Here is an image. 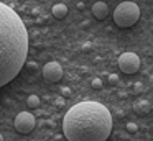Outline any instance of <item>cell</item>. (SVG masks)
Wrapping results in <instances>:
<instances>
[{
    "label": "cell",
    "mask_w": 153,
    "mask_h": 141,
    "mask_svg": "<svg viewBox=\"0 0 153 141\" xmlns=\"http://www.w3.org/2000/svg\"><path fill=\"white\" fill-rule=\"evenodd\" d=\"M28 31L13 8L0 2V87L13 80L25 66Z\"/></svg>",
    "instance_id": "cell-1"
},
{
    "label": "cell",
    "mask_w": 153,
    "mask_h": 141,
    "mask_svg": "<svg viewBox=\"0 0 153 141\" xmlns=\"http://www.w3.org/2000/svg\"><path fill=\"white\" fill-rule=\"evenodd\" d=\"M110 131L112 115L99 102H79L63 118V133L68 141H107Z\"/></svg>",
    "instance_id": "cell-2"
},
{
    "label": "cell",
    "mask_w": 153,
    "mask_h": 141,
    "mask_svg": "<svg viewBox=\"0 0 153 141\" xmlns=\"http://www.w3.org/2000/svg\"><path fill=\"white\" fill-rule=\"evenodd\" d=\"M140 18V8L135 2H122L114 12V21L120 28H130Z\"/></svg>",
    "instance_id": "cell-3"
},
{
    "label": "cell",
    "mask_w": 153,
    "mask_h": 141,
    "mask_svg": "<svg viewBox=\"0 0 153 141\" xmlns=\"http://www.w3.org/2000/svg\"><path fill=\"white\" fill-rule=\"evenodd\" d=\"M140 67V58L135 52H123L119 58V69L123 74H135Z\"/></svg>",
    "instance_id": "cell-4"
},
{
    "label": "cell",
    "mask_w": 153,
    "mask_h": 141,
    "mask_svg": "<svg viewBox=\"0 0 153 141\" xmlns=\"http://www.w3.org/2000/svg\"><path fill=\"white\" fill-rule=\"evenodd\" d=\"M35 117L30 113V111H20V113L17 115V118H15V128H17L18 133H30L31 130L35 128Z\"/></svg>",
    "instance_id": "cell-5"
},
{
    "label": "cell",
    "mask_w": 153,
    "mask_h": 141,
    "mask_svg": "<svg viewBox=\"0 0 153 141\" xmlns=\"http://www.w3.org/2000/svg\"><path fill=\"white\" fill-rule=\"evenodd\" d=\"M43 77H45V80H48V82L61 80V77H63V67H61V64L56 61L46 62L45 67H43Z\"/></svg>",
    "instance_id": "cell-6"
},
{
    "label": "cell",
    "mask_w": 153,
    "mask_h": 141,
    "mask_svg": "<svg viewBox=\"0 0 153 141\" xmlns=\"http://www.w3.org/2000/svg\"><path fill=\"white\" fill-rule=\"evenodd\" d=\"M92 13L97 20H104L109 15V7H107L105 2H96L92 5Z\"/></svg>",
    "instance_id": "cell-7"
},
{
    "label": "cell",
    "mask_w": 153,
    "mask_h": 141,
    "mask_svg": "<svg viewBox=\"0 0 153 141\" xmlns=\"http://www.w3.org/2000/svg\"><path fill=\"white\" fill-rule=\"evenodd\" d=\"M53 16L54 18H58V20H63L64 16L68 15V7L64 5V3H56V5L53 7Z\"/></svg>",
    "instance_id": "cell-8"
},
{
    "label": "cell",
    "mask_w": 153,
    "mask_h": 141,
    "mask_svg": "<svg viewBox=\"0 0 153 141\" xmlns=\"http://www.w3.org/2000/svg\"><path fill=\"white\" fill-rule=\"evenodd\" d=\"M27 105H28L30 108L40 107V97H38V95H30V97L27 98Z\"/></svg>",
    "instance_id": "cell-9"
},
{
    "label": "cell",
    "mask_w": 153,
    "mask_h": 141,
    "mask_svg": "<svg viewBox=\"0 0 153 141\" xmlns=\"http://www.w3.org/2000/svg\"><path fill=\"white\" fill-rule=\"evenodd\" d=\"M91 85H92L94 89H102V80H100L99 77H96V79H92V82H91Z\"/></svg>",
    "instance_id": "cell-10"
},
{
    "label": "cell",
    "mask_w": 153,
    "mask_h": 141,
    "mask_svg": "<svg viewBox=\"0 0 153 141\" xmlns=\"http://www.w3.org/2000/svg\"><path fill=\"white\" fill-rule=\"evenodd\" d=\"M127 130H128L130 133H135V131L138 130V126H137V123H133V121H130V123H127Z\"/></svg>",
    "instance_id": "cell-11"
},
{
    "label": "cell",
    "mask_w": 153,
    "mask_h": 141,
    "mask_svg": "<svg viewBox=\"0 0 153 141\" xmlns=\"http://www.w3.org/2000/svg\"><path fill=\"white\" fill-rule=\"evenodd\" d=\"M117 82H119V77H117L115 74H110L109 75V84H112V85H115Z\"/></svg>",
    "instance_id": "cell-12"
},
{
    "label": "cell",
    "mask_w": 153,
    "mask_h": 141,
    "mask_svg": "<svg viewBox=\"0 0 153 141\" xmlns=\"http://www.w3.org/2000/svg\"><path fill=\"white\" fill-rule=\"evenodd\" d=\"M61 94H63L64 97H69V95H71V90H69L68 87H63V89H61Z\"/></svg>",
    "instance_id": "cell-13"
},
{
    "label": "cell",
    "mask_w": 153,
    "mask_h": 141,
    "mask_svg": "<svg viewBox=\"0 0 153 141\" xmlns=\"http://www.w3.org/2000/svg\"><path fill=\"white\" fill-rule=\"evenodd\" d=\"M0 141H4V136H2V133H0Z\"/></svg>",
    "instance_id": "cell-14"
}]
</instances>
